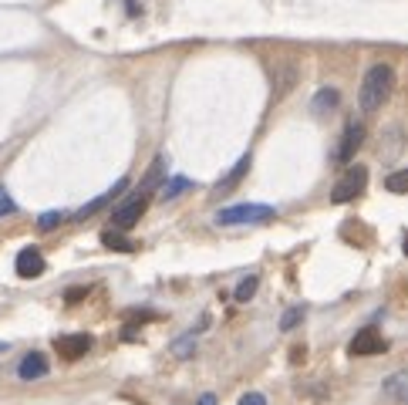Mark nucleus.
Masks as SVG:
<instances>
[{
	"instance_id": "1",
	"label": "nucleus",
	"mask_w": 408,
	"mask_h": 405,
	"mask_svg": "<svg viewBox=\"0 0 408 405\" xmlns=\"http://www.w3.org/2000/svg\"><path fill=\"white\" fill-rule=\"evenodd\" d=\"M395 88V68L391 65H371L361 78V88H358V109L361 112H378L388 102V95Z\"/></svg>"
},
{
	"instance_id": "2",
	"label": "nucleus",
	"mask_w": 408,
	"mask_h": 405,
	"mask_svg": "<svg viewBox=\"0 0 408 405\" xmlns=\"http://www.w3.org/2000/svg\"><path fill=\"white\" fill-rule=\"evenodd\" d=\"M274 206L267 202H240V206H226L216 213V223L219 226H250V223H267L274 220Z\"/></svg>"
},
{
	"instance_id": "3",
	"label": "nucleus",
	"mask_w": 408,
	"mask_h": 405,
	"mask_svg": "<svg viewBox=\"0 0 408 405\" xmlns=\"http://www.w3.org/2000/svg\"><path fill=\"white\" fill-rule=\"evenodd\" d=\"M146 206H149V189H142V186H139L135 193H129L125 200L115 206V213H111V230H118V233L132 230V226L142 220Z\"/></svg>"
},
{
	"instance_id": "4",
	"label": "nucleus",
	"mask_w": 408,
	"mask_h": 405,
	"mask_svg": "<svg viewBox=\"0 0 408 405\" xmlns=\"http://www.w3.org/2000/svg\"><path fill=\"white\" fill-rule=\"evenodd\" d=\"M365 186H368V166H347V173H344L341 180L334 182V189H331V202L344 206V202L358 200V196L365 193Z\"/></svg>"
},
{
	"instance_id": "5",
	"label": "nucleus",
	"mask_w": 408,
	"mask_h": 405,
	"mask_svg": "<svg viewBox=\"0 0 408 405\" xmlns=\"http://www.w3.org/2000/svg\"><path fill=\"white\" fill-rule=\"evenodd\" d=\"M347 351H351V355H385L388 341L375 324H368V328H361L358 335L351 338V348H347Z\"/></svg>"
},
{
	"instance_id": "6",
	"label": "nucleus",
	"mask_w": 408,
	"mask_h": 405,
	"mask_svg": "<svg viewBox=\"0 0 408 405\" xmlns=\"http://www.w3.org/2000/svg\"><path fill=\"white\" fill-rule=\"evenodd\" d=\"M361 142H365V125L361 122H351L341 135V145L334 149V162L344 166V162H351V159L358 156V149H361Z\"/></svg>"
},
{
	"instance_id": "7",
	"label": "nucleus",
	"mask_w": 408,
	"mask_h": 405,
	"mask_svg": "<svg viewBox=\"0 0 408 405\" xmlns=\"http://www.w3.org/2000/svg\"><path fill=\"white\" fill-rule=\"evenodd\" d=\"M125 189H129V180H118V182H115V186H111V189H108V193H102L98 200L85 202V206H81V209L74 213V220H88V216H95L98 209H105L108 202H115V200H118V196H122Z\"/></svg>"
},
{
	"instance_id": "8",
	"label": "nucleus",
	"mask_w": 408,
	"mask_h": 405,
	"mask_svg": "<svg viewBox=\"0 0 408 405\" xmlns=\"http://www.w3.org/2000/svg\"><path fill=\"white\" fill-rule=\"evenodd\" d=\"M47 372H51V365H47V355H41V351H27L21 358V365H17V375H21L24 382L44 379Z\"/></svg>"
},
{
	"instance_id": "9",
	"label": "nucleus",
	"mask_w": 408,
	"mask_h": 405,
	"mask_svg": "<svg viewBox=\"0 0 408 405\" xmlns=\"http://www.w3.org/2000/svg\"><path fill=\"white\" fill-rule=\"evenodd\" d=\"M88 348H91V338H88V335H65V338H58V351H61V358H65V361L85 358Z\"/></svg>"
},
{
	"instance_id": "10",
	"label": "nucleus",
	"mask_w": 408,
	"mask_h": 405,
	"mask_svg": "<svg viewBox=\"0 0 408 405\" xmlns=\"http://www.w3.org/2000/svg\"><path fill=\"white\" fill-rule=\"evenodd\" d=\"M17 273H21L24 280H31V277H41L44 273V257L38 247H24L17 253Z\"/></svg>"
},
{
	"instance_id": "11",
	"label": "nucleus",
	"mask_w": 408,
	"mask_h": 405,
	"mask_svg": "<svg viewBox=\"0 0 408 405\" xmlns=\"http://www.w3.org/2000/svg\"><path fill=\"white\" fill-rule=\"evenodd\" d=\"M382 392H385L391 402H408V368L391 372L385 382H382Z\"/></svg>"
},
{
	"instance_id": "12",
	"label": "nucleus",
	"mask_w": 408,
	"mask_h": 405,
	"mask_svg": "<svg viewBox=\"0 0 408 405\" xmlns=\"http://www.w3.org/2000/svg\"><path fill=\"white\" fill-rule=\"evenodd\" d=\"M338 105H341V91H338V88H321L314 98H311V112L317 115V118L331 115Z\"/></svg>"
},
{
	"instance_id": "13",
	"label": "nucleus",
	"mask_w": 408,
	"mask_h": 405,
	"mask_svg": "<svg viewBox=\"0 0 408 405\" xmlns=\"http://www.w3.org/2000/svg\"><path fill=\"white\" fill-rule=\"evenodd\" d=\"M246 169H250V156H243L237 162V166H233V169H230V176H223V180L216 182V196H223V193H230V189H233V186H237L240 180H243V176H246Z\"/></svg>"
},
{
	"instance_id": "14",
	"label": "nucleus",
	"mask_w": 408,
	"mask_h": 405,
	"mask_svg": "<svg viewBox=\"0 0 408 405\" xmlns=\"http://www.w3.org/2000/svg\"><path fill=\"white\" fill-rule=\"evenodd\" d=\"M186 189H193V182L186 180V176H172V180H166V186H162V193H159V200L169 202V200H179Z\"/></svg>"
},
{
	"instance_id": "15",
	"label": "nucleus",
	"mask_w": 408,
	"mask_h": 405,
	"mask_svg": "<svg viewBox=\"0 0 408 405\" xmlns=\"http://www.w3.org/2000/svg\"><path fill=\"white\" fill-rule=\"evenodd\" d=\"M385 189L388 193H395V196H405L408 193V169H395V173H388Z\"/></svg>"
},
{
	"instance_id": "16",
	"label": "nucleus",
	"mask_w": 408,
	"mask_h": 405,
	"mask_svg": "<svg viewBox=\"0 0 408 405\" xmlns=\"http://www.w3.org/2000/svg\"><path fill=\"white\" fill-rule=\"evenodd\" d=\"M260 287V280H257V273H250V277H243L237 284V291H233V297H237L240 304H246V301H253V294H257Z\"/></svg>"
},
{
	"instance_id": "17",
	"label": "nucleus",
	"mask_w": 408,
	"mask_h": 405,
	"mask_svg": "<svg viewBox=\"0 0 408 405\" xmlns=\"http://www.w3.org/2000/svg\"><path fill=\"white\" fill-rule=\"evenodd\" d=\"M193 348H196V331L182 335L179 341H172V355L175 358H193Z\"/></svg>"
},
{
	"instance_id": "18",
	"label": "nucleus",
	"mask_w": 408,
	"mask_h": 405,
	"mask_svg": "<svg viewBox=\"0 0 408 405\" xmlns=\"http://www.w3.org/2000/svg\"><path fill=\"white\" fill-rule=\"evenodd\" d=\"M304 315H307V308H304V304L290 308V311H283V317H280V331H294V328L304 321Z\"/></svg>"
},
{
	"instance_id": "19",
	"label": "nucleus",
	"mask_w": 408,
	"mask_h": 405,
	"mask_svg": "<svg viewBox=\"0 0 408 405\" xmlns=\"http://www.w3.org/2000/svg\"><path fill=\"white\" fill-rule=\"evenodd\" d=\"M102 244H105L108 250H122V253H129L132 250V244L118 233V230H105V233H102Z\"/></svg>"
},
{
	"instance_id": "20",
	"label": "nucleus",
	"mask_w": 408,
	"mask_h": 405,
	"mask_svg": "<svg viewBox=\"0 0 408 405\" xmlns=\"http://www.w3.org/2000/svg\"><path fill=\"white\" fill-rule=\"evenodd\" d=\"M61 220H65V213H58V209L54 213H44V216H38V230H54Z\"/></svg>"
},
{
	"instance_id": "21",
	"label": "nucleus",
	"mask_w": 408,
	"mask_h": 405,
	"mask_svg": "<svg viewBox=\"0 0 408 405\" xmlns=\"http://www.w3.org/2000/svg\"><path fill=\"white\" fill-rule=\"evenodd\" d=\"M10 213H17V202L7 196V189H0V216H10Z\"/></svg>"
},
{
	"instance_id": "22",
	"label": "nucleus",
	"mask_w": 408,
	"mask_h": 405,
	"mask_svg": "<svg viewBox=\"0 0 408 405\" xmlns=\"http://www.w3.org/2000/svg\"><path fill=\"white\" fill-rule=\"evenodd\" d=\"M237 405H267V399H263L260 392H246V395H240Z\"/></svg>"
},
{
	"instance_id": "23",
	"label": "nucleus",
	"mask_w": 408,
	"mask_h": 405,
	"mask_svg": "<svg viewBox=\"0 0 408 405\" xmlns=\"http://www.w3.org/2000/svg\"><path fill=\"white\" fill-rule=\"evenodd\" d=\"M196 405H219V402H216L213 392H206V395H199V402H196Z\"/></svg>"
},
{
	"instance_id": "24",
	"label": "nucleus",
	"mask_w": 408,
	"mask_h": 405,
	"mask_svg": "<svg viewBox=\"0 0 408 405\" xmlns=\"http://www.w3.org/2000/svg\"><path fill=\"white\" fill-rule=\"evenodd\" d=\"M405 257H408V240H405Z\"/></svg>"
}]
</instances>
